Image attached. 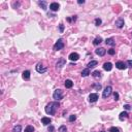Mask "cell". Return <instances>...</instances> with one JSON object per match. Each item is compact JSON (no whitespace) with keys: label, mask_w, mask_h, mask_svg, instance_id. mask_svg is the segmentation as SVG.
Here are the masks:
<instances>
[{"label":"cell","mask_w":132,"mask_h":132,"mask_svg":"<svg viewBox=\"0 0 132 132\" xmlns=\"http://www.w3.org/2000/svg\"><path fill=\"white\" fill-rule=\"evenodd\" d=\"M59 107H60V103H59L58 101H53V102H50L49 104L46 106V113L47 115H51V116H54Z\"/></svg>","instance_id":"obj_1"},{"label":"cell","mask_w":132,"mask_h":132,"mask_svg":"<svg viewBox=\"0 0 132 132\" xmlns=\"http://www.w3.org/2000/svg\"><path fill=\"white\" fill-rule=\"evenodd\" d=\"M53 98L56 100V101H59L63 98V93H62V90L61 89H56L53 93Z\"/></svg>","instance_id":"obj_2"},{"label":"cell","mask_w":132,"mask_h":132,"mask_svg":"<svg viewBox=\"0 0 132 132\" xmlns=\"http://www.w3.org/2000/svg\"><path fill=\"white\" fill-rule=\"evenodd\" d=\"M111 93H113V88H111V86H107V87H106V88L104 89V91H103L102 97L104 98V99H106V98H108L109 96H111Z\"/></svg>","instance_id":"obj_3"},{"label":"cell","mask_w":132,"mask_h":132,"mask_svg":"<svg viewBox=\"0 0 132 132\" xmlns=\"http://www.w3.org/2000/svg\"><path fill=\"white\" fill-rule=\"evenodd\" d=\"M35 69H36V71L38 72V73H44V72L47 70V66H43V63H37V65L35 66Z\"/></svg>","instance_id":"obj_4"},{"label":"cell","mask_w":132,"mask_h":132,"mask_svg":"<svg viewBox=\"0 0 132 132\" xmlns=\"http://www.w3.org/2000/svg\"><path fill=\"white\" fill-rule=\"evenodd\" d=\"M64 47V43H63V40L62 39H58L57 41H56V43L54 44V51H60V50H62Z\"/></svg>","instance_id":"obj_5"},{"label":"cell","mask_w":132,"mask_h":132,"mask_svg":"<svg viewBox=\"0 0 132 132\" xmlns=\"http://www.w3.org/2000/svg\"><path fill=\"white\" fill-rule=\"evenodd\" d=\"M66 64V60L64 58H60L59 60L57 61V63H56V67H57V69H61L62 67Z\"/></svg>","instance_id":"obj_6"},{"label":"cell","mask_w":132,"mask_h":132,"mask_svg":"<svg viewBox=\"0 0 132 132\" xmlns=\"http://www.w3.org/2000/svg\"><path fill=\"white\" fill-rule=\"evenodd\" d=\"M116 67L120 70H125L126 68H127V64H126L125 62H123V61H118V62L116 63Z\"/></svg>","instance_id":"obj_7"},{"label":"cell","mask_w":132,"mask_h":132,"mask_svg":"<svg viewBox=\"0 0 132 132\" xmlns=\"http://www.w3.org/2000/svg\"><path fill=\"white\" fill-rule=\"evenodd\" d=\"M59 8H60V4L57 3V2H52V3L50 4V9L52 10V12H58Z\"/></svg>","instance_id":"obj_8"},{"label":"cell","mask_w":132,"mask_h":132,"mask_svg":"<svg viewBox=\"0 0 132 132\" xmlns=\"http://www.w3.org/2000/svg\"><path fill=\"white\" fill-rule=\"evenodd\" d=\"M115 24H116V26H117L118 28H120V29H121V28L124 27V24H125L124 19H123V18H119L116 22H115Z\"/></svg>","instance_id":"obj_9"},{"label":"cell","mask_w":132,"mask_h":132,"mask_svg":"<svg viewBox=\"0 0 132 132\" xmlns=\"http://www.w3.org/2000/svg\"><path fill=\"white\" fill-rule=\"evenodd\" d=\"M95 53H96L98 56H100V57H103L106 53V50L103 49V47H98V49L95 50Z\"/></svg>","instance_id":"obj_10"},{"label":"cell","mask_w":132,"mask_h":132,"mask_svg":"<svg viewBox=\"0 0 132 132\" xmlns=\"http://www.w3.org/2000/svg\"><path fill=\"white\" fill-rule=\"evenodd\" d=\"M97 100H98V94H96V93H91V94L89 95V101L91 103L96 102Z\"/></svg>","instance_id":"obj_11"},{"label":"cell","mask_w":132,"mask_h":132,"mask_svg":"<svg viewBox=\"0 0 132 132\" xmlns=\"http://www.w3.org/2000/svg\"><path fill=\"white\" fill-rule=\"evenodd\" d=\"M69 60H71V61H77L78 59H80V55L77 54V53H71V54L69 55Z\"/></svg>","instance_id":"obj_12"},{"label":"cell","mask_w":132,"mask_h":132,"mask_svg":"<svg viewBox=\"0 0 132 132\" xmlns=\"http://www.w3.org/2000/svg\"><path fill=\"white\" fill-rule=\"evenodd\" d=\"M41 123H43L44 126H47V125H50L51 123H52V120H51V118L43 117V118H41Z\"/></svg>","instance_id":"obj_13"},{"label":"cell","mask_w":132,"mask_h":132,"mask_svg":"<svg viewBox=\"0 0 132 132\" xmlns=\"http://www.w3.org/2000/svg\"><path fill=\"white\" fill-rule=\"evenodd\" d=\"M105 43L107 44V46H111V47H115V46H116V41H115L114 37L106 38V40H105Z\"/></svg>","instance_id":"obj_14"},{"label":"cell","mask_w":132,"mask_h":132,"mask_svg":"<svg viewBox=\"0 0 132 132\" xmlns=\"http://www.w3.org/2000/svg\"><path fill=\"white\" fill-rule=\"evenodd\" d=\"M103 69L106 70V71H111V70L113 69V64L111 62H105L103 64Z\"/></svg>","instance_id":"obj_15"},{"label":"cell","mask_w":132,"mask_h":132,"mask_svg":"<svg viewBox=\"0 0 132 132\" xmlns=\"http://www.w3.org/2000/svg\"><path fill=\"white\" fill-rule=\"evenodd\" d=\"M102 73H101V71H99V70H95V71L92 72V77H93L94 78H96V80H99V78H101V75Z\"/></svg>","instance_id":"obj_16"},{"label":"cell","mask_w":132,"mask_h":132,"mask_svg":"<svg viewBox=\"0 0 132 132\" xmlns=\"http://www.w3.org/2000/svg\"><path fill=\"white\" fill-rule=\"evenodd\" d=\"M64 85H65V87L67 89H70V88H72V87H73V82H72L71 80H66Z\"/></svg>","instance_id":"obj_17"},{"label":"cell","mask_w":132,"mask_h":132,"mask_svg":"<svg viewBox=\"0 0 132 132\" xmlns=\"http://www.w3.org/2000/svg\"><path fill=\"white\" fill-rule=\"evenodd\" d=\"M127 118H128V113L127 111H123V113H121L120 116H119V119L121 121H124V120L127 119Z\"/></svg>","instance_id":"obj_18"},{"label":"cell","mask_w":132,"mask_h":132,"mask_svg":"<svg viewBox=\"0 0 132 132\" xmlns=\"http://www.w3.org/2000/svg\"><path fill=\"white\" fill-rule=\"evenodd\" d=\"M22 77H23L24 80L28 81L30 78V71H29V70H25V71L23 72V75H22Z\"/></svg>","instance_id":"obj_19"},{"label":"cell","mask_w":132,"mask_h":132,"mask_svg":"<svg viewBox=\"0 0 132 132\" xmlns=\"http://www.w3.org/2000/svg\"><path fill=\"white\" fill-rule=\"evenodd\" d=\"M101 43H102V38H101L100 36H97V37L93 40V44H94V46H98V44H100Z\"/></svg>","instance_id":"obj_20"},{"label":"cell","mask_w":132,"mask_h":132,"mask_svg":"<svg viewBox=\"0 0 132 132\" xmlns=\"http://www.w3.org/2000/svg\"><path fill=\"white\" fill-rule=\"evenodd\" d=\"M97 64H98V62L97 61H95V60H93V61H91V62H89L88 63V67H87V68H93V67H95V66H97Z\"/></svg>","instance_id":"obj_21"},{"label":"cell","mask_w":132,"mask_h":132,"mask_svg":"<svg viewBox=\"0 0 132 132\" xmlns=\"http://www.w3.org/2000/svg\"><path fill=\"white\" fill-rule=\"evenodd\" d=\"M89 74H91V73H90V69H89V68H86V69H84L83 71H82V77H88Z\"/></svg>","instance_id":"obj_22"},{"label":"cell","mask_w":132,"mask_h":132,"mask_svg":"<svg viewBox=\"0 0 132 132\" xmlns=\"http://www.w3.org/2000/svg\"><path fill=\"white\" fill-rule=\"evenodd\" d=\"M24 132H34V127L31 125H28L26 128H25V130Z\"/></svg>","instance_id":"obj_23"},{"label":"cell","mask_w":132,"mask_h":132,"mask_svg":"<svg viewBox=\"0 0 132 132\" xmlns=\"http://www.w3.org/2000/svg\"><path fill=\"white\" fill-rule=\"evenodd\" d=\"M21 130H22V126L21 125H17V126L13 127V132H21Z\"/></svg>","instance_id":"obj_24"},{"label":"cell","mask_w":132,"mask_h":132,"mask_svg":"<svg viewBox=\"0 0 132 132\" xmlns=\"http://www.w3.org/2000/svg\"><path fill=\"white\" fill-rule=\"evenodd\" d=\"M38 4L40 5L41 8H43V10H46V9H47V2H46V1H39V2H38Z\"/></svg>","instance_id":"obj_25"},{"label":"cell","mask_w":132,"mask_h":132,"mask_svg":"<svg viewBox=\"0 0 132 132\" xmlns=\"http://www.w3.org/2000/svg\"><path fill=\"white\" fill-rule=\"evenodd\" d=\"M66 21L69 22V23H71V22H75L77 21V16H72V18H67Z\"/></svg>","instance_id":"obj_26"},{"label":"cell","mask_w":132,"mask_h":132,"mask_svg":"<svg viewBox=\"0 0 132 132\" xmlns=\"http://www.w3.org/2000/svg\"><path fill=\"white\" fill-rule=\"evenodd\" d=\"M109 132H121V130L118 127H111L109 128Z\"/></svg>","instance_id":"obj_27"},{"label":"cell","mask_w":132,"mask_h":132,"mask_svg":"<svg viewBox=\"0 0 132 132\" xmlns=\"http://www.w3.org/2000/svg\"><path fill=\"white\" fill-rule=\"evenodd\" d=\"M59 132H67V128H66V126H64V125L60 126V127H59Z\"/></svg>","instance_id":"obj_28"},{"label":"cell","mask_w":132,"mask_h":132,"mask_svg":"<svg viewBox=\"0 0 132 132\" xmlns=\"http://www.w3.org/2000/svg\"><path fill=\"white\" fill-rule=\"evenodd\" d=\"M101 23H102V21H101V19L99 18H97V19H95V25L96 26H100Z\"/></svg>","instance_id":"obj_29"},{"label":"cell","mask_w":132,"mask_h":132,"mask_svg":"<svg viewBox=\"0 0 132 132\" xmlns=\"http://www.w3.org/2000/svg\"><path fill=\"white\" fill-rule=\"evenodd\" d=\"M75 120H77V116H75V115H71V116L69 117V122H73Z\"/></svg>","instance_id":"obj_30"},{"label":"cell","mask_w":132,"mask_h":132,"mask_svg":"<svg viewBox=\"0 0 132 132\" xmlns=\"http://www.w3.org/2000/svg\"><path fill=\"white\" fill-rule=\"evenodd\" d=\"M59 31H60V33H63V31H64V25L63 24L59 25Z\"/></svg>","instance_id":"obj_31"},{"label":"cell","mask_w":132,"mask_h":132,"mask_svg":"<svg viewBox=\"0 0 132 132\" xmlns=\"http://www.w3.org/2000/svg\"><path fill=\"white\" fill-rule=\"evenodd\" d=\"M93 88H95L96 90H100V89H101V85H100V84H94V85H93Z\"/></svg>","instance_id":"obj_32"},{"label":"cell","mask_w":132,"mask_h":132,"mask_svg":"<svg viewBox=\"0 0 132 132\" xmlns=\"http://www.w3.org/2000/svg\"><path fill=\"white\" fill-rule=\"evenodd\" d=\"M114 98L116 101L119 100V93H118V92H114Z\"/></svg>","instance_id":"obj_33"},{"label":"cell","mask_w":132,"mask_h":132,"mask_svg":"<svg viewBox=\"0 0 132 132\" xmlns=\"http://www.w3.org/2000/svg\"><path fill=\"white\" fill-rule=\"evenodd\" d=\"M107 53H108L109 55H111V56H113V55H115V53H116V51H115L114 49H109V50L107 51Z\"/></svg>","instance_id":"obj_34"},{"label":"cell","mask_w":132,"mask_h":132,"mask_svg":"<svg viewBox=\"0 0 132 132\" xmlns=\"http://www.w3.org/2000/svg\"><path fill=\"white\" fill-rule=\"evenodd\" d=\"M124 108L126 109V111H129V109H131V106L129 105V104H125L124 105Z\"/></svg>","instance_id":"obj_35"},{"label":"cell","mask_w":132,"mask_h":132,"mask_svg":"<svg viewBox=\"0 0 132 132\" xmlns=\"http://www.w3.org/2000/svg\"><path fill=\"white\" fill-rule=\"evenodd\" d=\"M47 130H49V132H54L55 128L53 127V126H50V127H49V129H47Z\"/></svg>","instance_id":"obj_36"},{"label":"cell","mask_w":132,"mask_h":132,"mask_svg":"<svg viewBox=\"0 0 132 132\" xmlns=\"http://www.w3.org/2000/svg\"><path fill=\"white\" fill-rule=\"evenodd\" d=\"M127 64H128L129 67H131V68H132V60H128L127 61Z\"/></svg>","instance_id":"obj_37"},{"label":"cell","mask_w":132,"mask_h":132,"mask_svg":"<svg viewBox=\"0 0 132 132\" xmlns=\"http://www.w3.org/2000/svg\"><path fill=\"white\" fill-rule=\"evenodd\" d=\"M77 3L78 4H84V3H85V0H78Z\"/></svg>","instance_id":"obj_38"},{"label":"cell","mask_w":132,"mask_h":132,"mask_svg":"<svg viewBox=\"0 0 132 132\" xmlns=\"http://www.w3.org/2000/svg\"><path fill=\"white\" fill-rule=\"evenodd\" d=\"M101 132H105V131H101Z\"/></svg>","instance_id":"obj_39"},{"label":"cell","mask_w":132,"mask_h":132,"mask_svg":"<svg viewBox=\"0 0 132 132\" xmlns=\"http://www.w3.org/2000/svg\"><path fill=\"white\" fill-rule=\"evenodd\" d=\"M131 34H132V33H131Z\"/></svg>","instance_id":"obj_40"}]
</instances>
